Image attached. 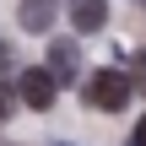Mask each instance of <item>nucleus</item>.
<instances>
[{"label":"nucleus","instance_id":"obj_6","mask_svg":"<svg viewBox=\"0 0 146 146\" xmlns=\"http://www.w3.org/2000/svg\"><path fill=\"white\" fill-rule=\"evenodd\" d=\"M135 87H146V49H135Z\"/></svg>","mask_w":146,"mask_h":146},{"label":"nucleus","instance_id":"obj_8","mask_svg":"<svg viewBox=\"0 0 146 146\" xmlns=\"http://www.w3.org/2000/svg\"><path fill=\"white\" fill-rule=\"evenodd\" d=\"M5 119H11V98L0 92V125H5Z\"/></svg>","mask_w":146,"mask_h":146},{"label":"nucleus","instance_id":"obj_7","mask_svg":"<svg viewBox=\"0 0 146 146\" xmlns=\"http://www.w3.org/2000/svg\"><path fill=\"white\" fill-rule=\"evenodd\" d=\"M130 146H146V114H141V125H135V141Z\"/></svg>","mask_w":146,"mask_h":146},{"label":"nucleus","instance_id":"obj_9","mask_svg":"<svg viewBox=\"0 0 146 146\" xmlns=\"http://www.w3.org/2000/svg\"><path fill=\"white\" fill-rule=\"evenodd\" d=\"M54 146H70V141H54Z\"/></svg>","mask_w":146,"mask_h":146},{"label":"nucleus","instance_id":"obj_2","mask_svg":"<svg viewBox=\"0 0 146 146\" xmlns=\"http://www.w3.org/2000/svg\"><path fill=\"white\" fill-rule=\"evenodd\" d=\"M22 98H27V108H54V98H60V81L49 76V65H33V70H22Z\"/></svg>","mask_w":146,"mask_h":146},{"label":"nucleus","instance_id":"obj_3","mask_svg":"<svg viewBox=\"0 0 146 146\" xmlns=\"http://www.w3.org/2000/svg\"><path fill=\"white\" fill-rule=\"evenodd\" d=\"M65 5H70V27H76V33H103L108 0H65Z\"/></svg>","mask_w":146,"mask_h":146},{"label":"nucleus","instance_id":"obj_1","mask_svg":"<svg viewBox=\"0 0 146 146\" xmlns=\"http://www.w3.org/2000/svg\"><path fill=\"white\" fill-rule=\"evenodd\" d=\"M130 92H135V81L125 76V70H92V81H87V103L98 108V114H119L125 103H130Z\"/></svg>","mask_w":146,"mask_h":146},{"label":"nucleus","instance_id":"obj_5","mask_svg":"<svg viewBox=\"0 0 146 146\" xmlns=\"http://www.w3.org/2000/svg\"><path fill=\"white\" fill-rule=\"evenodd\" d=\"M54 16H60V0H22V27L27 33L54 27Z\"/></svg>","mask_w":146,"mask_h":146},{"label":"nucleus","instance_id":"obj_4","mask_svg":"<svg viewBox=\"0 0 146 146\" xmlns=\"http://www.w3.org/2000/svg\"><path fill=\"white\" fill-rule=\"evenodd\" d=\"M76 70H81V54H76V43L54 38V43H49V76H54V81H76Z\"/></svg>","mask_w":146,"mask_h":146}]
</instances>
